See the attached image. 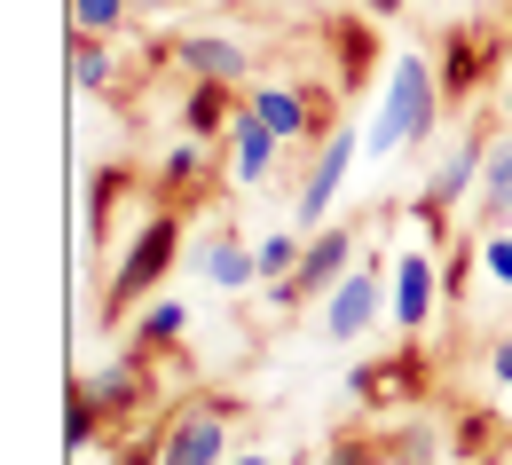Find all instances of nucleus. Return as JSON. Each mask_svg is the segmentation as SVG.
<instances>
[{
  "label": "nucleus",
  "mask_w": 512,
  "mask_h": 465,
  "mask_svg": "<svg viewBox=\"0 0 512 465\" xmlns=\"http://www.w3.org/2000/svg\"><path fill=\"white\" fill-rule=\"evenodd\" d=\"M229 150H237V182H245V190H260V182H268V166H276V134L260 127L253 111H237V127H229Z\"/></svg>",
  "instance_id": "nucleus-8"
},
{
  "label": "nucleus",
  "mask_w": 512,
  "mask_h": 465,
  "mask_svg": "<svg viewBox=\"0 0 512 465\" xmlns=\"http://www.w3.org/2000/svg\"><path fill=\"white\" fill-rule=\"evenodd\" d=\"M237 465H268V458H237Z\"/></svg>",
  "instance_id": "nucleus-25"
},
{
  "label": "nucleus",
  "mask_w": 512,
  "mask_h": 465,
  "mask_svg": "<svg viewBox=\"0 0 512 465\" xmlns=\"http://www.w3.org/2000/svg\"><path fill=\"white\" fill-rule=\"evenodd\" d=\"M221 442H229V426H221V410H197L174 426V442H166V465H221Z\"/></svg>",
  "instance_id": "nucleus-7"
},
{
  "label": "nucleus",
  "mask_w": 512,
  "mask_h": 465,
  "mask_svg": "<svg viewBox=\"0 0 512 465\" xmlns=\"http://www.w3.org/2000/svg\"><path fill=\"white\" fill-rule=\"evenodd\" d=\"M253 253H260V276H292L300 268V237H260Z\"/></svg>",
  "instance_id": "nucleus-16"
},
{
  "label": "nucleus",
  "mask_w": 512,
  "mask_h": 465,
  "mask_svg": "<svg viewBox=\"0 0 512 465\" xmlns=\"http://www.w3.org/2000/svg\"><path fill=\"white\" fill-rule=\"evenodd\" d=\"M182 127L205 142V134H229L237 127V103H229V79H197L190 103H182Z\"/></svg>",
  "instance_id": "nucleus-9"
},
{
  "label": "nucleus",
  "mask_w": 512,
  "mask_h": 465,
  "mask_svg": "<svg viewBox=\"0 0 512 465\" xmlns=\"http://www.w3.org/2000/svg\"><path fill=\"white\" fill-rule=\"evenodd\" d=\"M182 64H190L197 79H245V48L221 40V32H197V40H182Z\"/></svg>",
  "instance_id": "nucleus-12"
},
{
  "label": "nucleus",
  "mask_w": 512,
  "mask_h": 465,
  "mask_svg": "<svg viewBox=\"0 0 512 465\" xmlns=\"http://www.w3.org/2000/svg\"><path fill=\"white\" fill-rule=\"evenodd\" d=\"M481 261H489L497 284H512V237H489V253H481Z\"/></svg>",
  "instance_id": "nucleus-21"
},
{
  "label": "nucleus",
  "mask_w": 512,
  "mask_h": 465,
  "mask_svg": "<svg viewBox=\"0 0 512 465\" xmlns=\"http://www.w3.org/2000/svg\"><path fill=\"white\" fill-rule=\"evenodd\" d=\"M363 8H371V16H394V8H402V0H363Z\"/></svg>",
  "instance_id": "nucleus-24"
},
{
  "label": "nucleus",
  "mask_w": 512,
  "mask_h": 465,
  "mask_svg": "<svg viewBox=\"0 0 512 465\" xmlns=\"http://www.w3.org/2000/svg\"><path fill=\"white\" fill-rule=\"evenodd\" d=\"M87 434H95V410H87V395H71V450H87Z\"/></svg>",
  "instance_id": "nucleus-22"
},
{
  "label": "nucleus",
  "mask_w": 512,
  "mask_h": 465,
  "mask_svg": "<svg viewBox=\"0 0 512 465\" xmlns=\"http://www.w3.org/2000/svg\"><path fill=\"white\" fill-rule=\"evenodd\" d=\"M481 205L489 213H512V142L489 150V182H481Z\"/></svg>",
  "instance_id": "nucleus-15"
},
{
  "label": "nucleus",
  "mask_w": 512,
  "mask_h": 465,
  "mask_svg": "<svg viewBox=\"0 0 512 465\" xmlns=\"http://www.w3.org/2000/svg\"><path fill=\"white\" fill-rule=\"evenodd\" d=\"M71 79H79V87H103V79H111V56H103L95 40H79V56H71Z\"/></svg>",
  "instance_id": "nucleus-18"
},
{
  "label": "nucleus",
  "mask_w": 512,
  "mask_h": 465,
  "mask_svg": "<svg viewBox=\"0 0 512 465\" xmlns=\"http://www.w3.org/2000/svg\"><path fill=\"white\" fill-rule=\"evenodd\" d=\"M174 332H182V308H174V300L142 316V347H158V339H174Z\"/></svg>",
  "instance_id": "nucleus-19"
},
{
  "label": "nucleus",
  "mask_w": 512,
  "mask_h": 465,
  "mask_svg": "<svg viewBox=\"0 0 512 465\" xmlns=\"http://www.w3.org/2000/svg\"><path fill=\"white\" fill-rule=\"evenodd\" d=\"M434 103H442V79L426 56H394L386 64V111L371 127V150H402V142H426L434 134Z\"/></svg>",
  "instance_id": "nucleus-1"
},
{
  "label": "nucleus",
  "mask_w": 512,
  "mask_h": 465,
  "mask_svg": "<svg viewBox=\"0 0 512 465\" xmlns=\"http://www.w3.org/2000/svg\"><path fill=\"white\" fill-rule=\"evenodd\" d=\"M197 276L221 284V292H245V284L260 276V253L253 245H229V237H221V245H197Z\"/></svg>",
  "instance_id": "nucleus-10"
},
{
  "label": "nucleus",
  "mask_w": 512,
  "mask_h": 465,
  "mask_svg": "<svg viewBox=\"0 0 512 465\" xmlns=\"http://www.w3.org/2000/svg\"><path fill=\"white\" fill-rule=\"evenodd\" d=\"M71 16H79V32H95V40H103V32L127 16V0H71Z\"/></svg>",
  "instance_id": "nucleus-17"
},
{
  "label": "nucleus",
  "mask_w": 512,
  "mask_h": 465,
  "mask_svg": "<svg viewBox=\"0 0 512 465\" xmlns=\"http://www.w3.org/2000/svg\"><path fill=\"white\" fill-rule=\"evenodd\" d=\"M434 300H442L434 261H426V253H402V261H394V292H386V316H394L402 332H426V324H434Z\"/></svg>",
  "instance_id": "nucleus-6"
},
{
  "label": "nucleus",
  "mask_w": 512,
  "mask_h": 465,
  "mask_svg": "<svg viewBox=\"0 0 512 465\" xmlns=\"http://www.w3.org/2000/svg\"><path fill=\"white\" fill-rule=\"evenodd\" d=\"M489 363H497V379H505V387H512V339H505V347H497V355H489Z\"/></svg>",
  "instance_id": "nucleus-23"
},
{
  "label": "nucleus",
  "mask_w": 512,
  "mask_h": 465,
  "mask_svg": "<svg viewBox=\"0 0 512 465\" xmlns=\"http://www.w3.org/2000/svg\"><path fill=\"white\" fill-rule=\"evenodd\" d=\"M339 276H347V229H323L316 245L300 253V268H292V276H276V292H268V300H276V308H292V300H308V292H331Z\"/></svg>",
  "instance_id": "nucleus-4"
},
{
  "label": "nucleus",
  "mask_w": 512,
  "mask_h": 465,
  "mask_svg": "<svg viewBox=\"0 0 512 465\" xmlns=\"http://www.w3.org/2000/svg\"><path fill=\"white\" fill-rule=\"evenodd\" d=\"M174 237H182L174 221H150V229L134 237V245H127V261H119V276H111V308H127L134 292H150V284H158V276L174 268Z\"/></svg>",
  "instance_id": "nucleus-2"
},
{
  "label": "nucleus",
  "mask_w": 512,
  "mask_h": 465,
  "mask_svg": "<svg viewBox=\"0 0 512 465\" xmlns=\"http://www.w3.org/2000/svg\"><path fill=\"white\" fill-rule=\"evenodd\" d=\"M355 158H363V134H355V127H331V134H323V158H316V174L300 182V221H323V213H331L339 182L355 174Z\"/></svg>",
  "instance_id": "nucleus-3"
},
{
  "label": "nucleus",
  "mask_w": 512,
  "mask_h": 465,
  "mask_svg": "<svg viewBox=\"0 0 512 465\" xmlns=\"http://www.w3.org/2000/svg\"><path fill=\"white\" fill-rule=\"evenodd\" d=\"M505 119H512V103H505Z\"/></svg>",
  "instance_id": "nucleus-26"
},
{
  "label": "nucleus",
  "mask_w": 512,
  "mask_h": 465,
  "mask_svg": "<svg viewBox=\"0 0 512 465\" xmlns=\"http://www.w3.org/2000/svg\"><path fill=\"white\" fill-rule=\"evenodd\" d=\"M166 182H197V134H190V142H174V150H166Z\"/></svg>",
  "instance_id": "nucleus-20"
},
{
  "label": "nucleus",
  "mask_w": 512,
  "mask_h": 465,
  "mask_svg": "<svg viewBox=\"0 0 512 465\" xmlns=\"http://www.w3.org/2000/svg\"><path fill=\"white\" fill-rule=\"evenodd\" d=\"M253 119L276 134V142H300V134L316 127V119H308V103H300L292 87H260V95H253Z\"/></svg>",
  "instance_id": "nucleus-11"
},
{
  "label": "nucleus",
  "mask_w": 512,
  "mask_h": 465,
  "mask_svg": "<svg viewBox=\"0 0 512 465\" xmlns=\"http://www.w3.org/2000/svg\"><path fill=\"white\" fill-rule=\"evenodd\" d=\"M379 308H386V292L363 276V268H347V276L323 292V332L331 339H363L371 324H379Z\"/></svg>",
  "instance_id": "nucleus-5"
},
{
  "label": "nucleus",
  "mask_w": 512,
  "mask_h": 465,
  "mask_svg": "<svg viewBox=\"0 0 512 465\" xmlns=\"http://www.w3.org/2000/svg\"><path fill=\"white\" fill-rule=\"evenodd\" d=\"M489 71V48L473 40V32H457L449 40V71H442V95H473V79Z\"/></svg>",
  "instance_id": "nucleus-13"
},
{
  "label": "nucleus",
  "mask_w": 512,
  "mask_h": 465,
  "mask_svg": "<svg viewBox=\"0 0 512 465\" xmlns=\"http://www.w3.org/2000/svg\"><path fill=\"white\" fill-rule=\"evenodd\" d=\"M473 166H489V150H481V142H465L442 174H434V198H426V205H457V198H465V182H473Z\"/></svg>",
  "instance_id": "nucleus-14"
}]
</instances>
